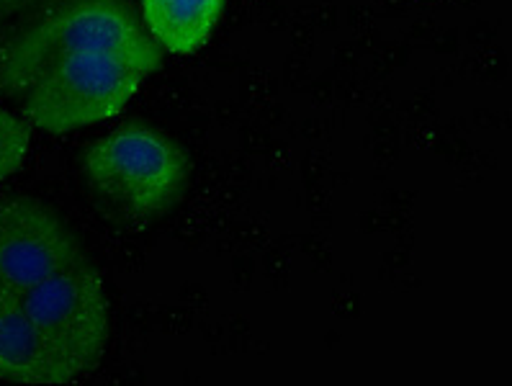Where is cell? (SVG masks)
<instances>
[{
	"instance_id": "cell-5",
	"label": "cell",
	"mask_w": 512,
	"mask_h": 386,
	"mask_svg": "<svg viewBox=\"0 0 512 386\" xmlns=\"http://www.w3.org/2000/svg\"><path fill=\"white\" fill-rule=\"evenodd\" d=\"M83 260L62 219L37 199L0 204V284L26 294Z\"/></svg>"
},
{
	"instance_id": "cell-4",
	"label": "cell",
	"mask_w": 512,
	"mask_h": 386,
	"mask_svg": "<svg viewBox=\"0 0 512 386\" xmlns=\"http://www.w3.org/2000/svg\"><path fill=\"white\" fill-rule=\"evenodd\" d=\"M31 322L52 343L73 376L88 374L109 340V302L98 273L85 260L21 294Z\"/></svg>"
},
{
	"instance_id": "cell-8",
	"label": "cell",
	"mask_w": 512,
	"mask_h": 386,
	"mask_svg": "<svg viewBox=\"0 0 512 386\" xmlns=\"http://www.w3.org/2000/svg\"><path fill=\"white\" fill-rule=\"evenodd\" d=\"M31 134L26 121L13 116L11 111L0 109V181L19 173L29 152Z\"/></svg>"
},
{
	"instance_id": "cell-7",
	"label": "cell",
	"mask_w": 512,
	"mask_h": 386,
	"mask_svg": "<svg viewBox=\"0 0 512 386\" xmlns=\"http://www.w3.org/2000/svg\"><path fill=\"white\" fill-rule=\"evenodd\" d=\"M224 6L227 0H142V16L157 47L191 55L209 42Z\"/></svg>"
},
{
	"instance_id": "cell-1",
	"label": "cell",
	"mask_w": 512,
	"mask_h": 386,
	"mask_svg": "<svg viewBox=\"0 0 512 386\" xmlns=\"http://www.w3.org/2000/svg\"><path fill=\"white\" fill-rule=\"evenodd\" d=\"M78 52H163L127 0H65L0 49V88L29 91L57 60Z\"/></svg>"
},
{
	"instance_id": "cell-3",
	"label": "cell",
	"mask_w": 512,
	"mask_h": 386,
	"mask_svg": "<svg viewBox=\"0 0 512 386\" xmlns=\"http://www.w3.org/2000/svg\"><path fill=\"white\" fill-rule=\"evenodd\" d=\"M93 186L134 217H160L181 199L188 157L173 139L129 124L106 134L85 155Z\"/></svg>"
},
{
	"instance_id": "cell-9",
	"label": "cell",
	"mask_w": 512,
	"mask_h": 386,
	"mask_svg": "<svg viewBox=\"0 0 512 386\" xmlns=\"http://www.w3.org/2000/svg\"><path fill=\"white\" fill-rule=\"evenodd\" d=\"M31 3H37V0H0V16L21 11V8L31 6Z\"/></svg>"
},
{
	"instance_id": "cell-2",
	"label": "cell",
	"mask_w": 512,
	"mask_h": 386,
	"mask_svg": "<svg viewBox=\"0 0 512 386\" xmlns=\"http://www.w3.org/2000/svg\"><path fill=\"white\" fill-rule=\"evenodd\" d=\"M163 52H78L47 67L26 96V116L49 134L75 132L127 109Z\"/></svg>"
},
{
	"instance_id": "cell-6",
	"label": "cell",
	"mask_w": 512,
	"mask_h": 386,
	"mask_svg": "<svg viewBox=\"0 0 512 386\" xmlns=\"http://www.w3.org/2000/svg\"><path fill=\"white\" fill-rule=\"evenodd\" d=\"M0 379L19 384H65L73 371L31 322L19 291L0 284Z\"/></svg>"
}]
</instances>
